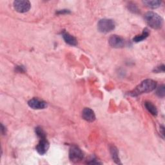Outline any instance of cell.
<instances>
[{"instance_id":"1","label":"cell","mask_w":165,"mask_h":165,"mask_svg":"<svg viewBox=\"0 0 165 165\" xmlns=\"http://www.w3.org/2000/svg\"><path fill=\"white\" fill-rule=\"evenodd\" d=\"M157 83L152 80H145L142 81L139 85L132 90L129 94L131 96L135 97L144 93H148L156 88Z\"/></svg>"},{"instance_id":"2","label":"cell","mask_w":165,"mask_h":165,"mask_svg":"<svg viewBox=\"0 0 165 165\" xmlns=\"http://www.w3.org/2000/svg\"><path fill=\"white\" fill-rule=\"evenodd\" d=\"M144 19L148 25L153 29H159L163 27V19L156 12H148L144 16Z\"/></svg>"},{"instance_id":"3","label":"cell","mask_w":165,"mask_h":165,"mask_svg":"<svg viewBox=\"0 0 165 165\" xmlns=\"http://www.w3.org/2000/svg\"><path fill=\"white\" fill-rule=\"evenodd\" d=\"M115 27V23L110 19H103L99 22L98 28L102 33H109L114 31Z\"/></svg>"},{"instance_id":"4","label":"cell","mask_w":165,"mask_h":165,"mask_svg":"<svg viewBox=\"0 0 165 165\" xmlns=\"http://www.w3.org/2000/svg\"><path fill=\"white\" fill-rule=\"evenodd\" d=\"M69 158L73 163L80 162L83 159V153L78 147L74 145L70 148Z\"/></svg>"},{"instance_id":"5","label":"cell","mask_w":165,"mask_h":165,"mask_svg":"<svg viewBox=\"0 0 165 165\" xmlns=\"http://www.w3.org/2000/svg\"><path fill=\"white\" fill-rule=\"evenodd\" d=\"M31 3L25 0H17L14 2V7L16 11L19 13H25L30 10Z\"/></svg>"},{"instance_id":"6","label":"cell","mask_w":165,"mask_h":165,"mask_svg":"<svg viewBox=\"0 0 165 165\" xmlns=\"http://www.w3.org/2000/svg\"><path fill=\"white\" fill-rule=\"evenodd\" d=\"M109 43L112 47L116 48H123L126 45V44H127V42H126V41L123 37L117 35L112 36L109 38Z\"/></svg>"},{"instance_id":"7","label":"cell","mask_w":165,"mask_h":165,"mask_svg":"<svg viewBox=\"0 0 165 165\" xmlns=\"http://www.w3.org/2000/svg\"><path fill=\"white\" fill-rule=\"evenodd\" d=\"M28 104L30 107L34 110H41L44 109L47 106V104L45 101L37 98H33L29 100Z\"/></svg>"},{"instance_id":"8","label":"cell","mask_w":165,"mask_h":165,"mask_svg":"<svg viewBox=\"0 0 165 165\" xmlns=\"http://www.w3.org/2000/svg\"><path fill=\"white\" fill-rule=\"evenodd\" d=\"M48 148H49V143H48L46 138L40 139V142H39L36 148L38 153H40V155L45 154L47 152Z\"/></svg>"},{"instance_id":"9","label":"cell","mask_w":165,"mask_h":165,"mask_svg":"<svg viewBox=\"0 0 165 165\" xmlns=\"http://www.w3.org/2000/svg\"><path fill=\"white\" fill-rule=\"evenodd\" d=\"M82 117L83 119L88 122H93L95 120L94 112L89 108H85L83 109L82 112Z\"/></svg>"},{"instance_id":"10","label":"cell","mask_w":165,"mask_h":165,"mask_svg":"<svg viewBox=\"0 0 165 165\" xmlns=\"http://www.w3.org/2000/svg\"><path fill=\"white\" fill-rule=\"evenodd\" d=\"M62 36L63 37V40L67 44L72 46H76L77 45V41L75 37L70 35L69 33L63 31L62 32Z\"/></svg>"},{"instance_id":"11","label":"cell","mask_w":165,"mask_h":165,"mask_svg":"<svg viewBox=\"0 0 165 165\" xmlns=\"http://www.w3.org/2000/svg\"><path fill=\"white\" fill-rule=\"evenodd\" d=\"M110 153L112 158L113 159V161L116 163V164H121L119 157V152L118 148L114 146H111L110 147Z\"/></svg>"},{"instance_id":"12","label":"cell","mask_w":165,"mask_h":165,"mask_svg":"<svg viewBox=\"0 0 165 165\" xmlns=\"http://www.w3.org/2000/svg\"><path fill=\"white\" fill-rule=\"evenodd\" d=\"M149 36V32L147 28H145L144 30L143 31V33L141 35H138L135 36L133 39V41L135 43H138V42H141L144 40H146V39Z\"/></svg>"},{"instance_id":"13","label":"cell","mask_w":165,"mask_h":165,"mask_svg":"<svg viewBox=\"0 0 165 165\" xmlns=\"http://www.w3.org/2000/svg\"><path fill=\"white\" fill-rule=\"evenodd\" d=\"M145 108L147 110L153 115H158V110L156 107V106L152 104V103L150 101H146L144 103Z\"/></svg>"},{"instance_id":"14","label":"cell","mask_w":165,"mask_h":165,"mask_svg":"<svg viewBox=\"0 0 165 165\" xmlns=\"http://www.w3.org/2000/svg\"><path fill=\"white\" fill-rule=\"evenodd\" d=\"M144 4L146 5L148 7L152 8H156L161 6V2L159 1V0H153V1H144Z\"/></svg>"},{"instance_id":"15","label":"cell","mask_w":165,"mask_h":165,"mask_svg":"<svg viewBox=\"0 0 165 165\" xmlns=\"http://www.w3.org/2000/svg\"><path fill=\"white\" fill-rule=\"evenodd\" d=\"M36 133L40 139L46 138V133L43 129L40 127L36 128Z\"/></svg>"},{"instance_id":"16","label":"cell","mask_w":165,"mask_h":165,"mask_svg":"<svg viewBox=\"0 0 165 165\" xmlns=\"http://www.w3.org/2000/svg\"><path fill=\"white\" fill-rule=\"evenodd\" d=\"M164 85H161L160 86L159 88L157 90L156 94L159 97H161V98H163L165 94V90H164Z\"/></svg>"},{"instance_id":"17","label":"cell","mask_w":165,"mask_h":165,"mask_svg":"<svg viewBox=\"0 0 165 165\" xmlns=\"http://www.w3.org/2000/svg\"><path fill=\"white\" fill-rule=\"evenodd\" d=\"M129 9L130 10V11H132L133 13H136L137 12L139 11V10H138L137 6L135 5H134V4H133V3L129 4Z\"/></svg>"},{"instance_id":"18","label":"cell","mask_w":165,"mask_h":165,"mask_svg":"<svg viewBox=\"0 0 165 165\" xmlns=\"http://www.w3.org/2000/svg\"><path fill=\"white\" fill-rule=\"evenodd\" d=\"M87 163H88V164H101V163L99 162V161H98V159H97L93 158H92V159L90 160L89 162H87Z\"/></svg>"},{"instance_id":"19","label":"cell","mask_w":165,"mask_h":165,"mask_svg":"<svg viewBox=\"0 0 165 165\" xmlns=\"http://www.w3.org/2000/svg\"><path fill=\"white\" fill-rule=\"evenodd\" d=\"M16 69H17V71L19 72H25V69L24 67L22 66H17L16 67Z\"/></svg>"},{"instance_id":"20","label":"cell","mask_w":165,"mask_h":165,"mask_svg":"<svg viewBox=\"0 0 165 165\" xmlns=\"http://www.w3.org/2000/svg\"><path fill=\"white\" fill-rule=\"evenodd\" d=\"M156 71L158 72H161V71H162L163 72H164V66L163 65L161 66L158 67V70H156Z\"/></svg>"},{"instance_id":"21","label":"cell","mask_w":165,"mask_h":165,"mask_svg":"<svg viewBox=\"0 0 165 165\" xmlns=\"http://www.w3.org/2000/svg\"><path fill=\"white\" fill-rule=\"evenodd\" d=\"M160 131H161V135H162V136H163V138L164 139V127H162L160 128Z\"/></svg>"},{"instance_id":"22","label":"cell","mask_w":165,"mask_h":165,"mask_svg":"<svg viewBox=\"0 0 165 165\" xmlns=\"http://www.w3.org/2000/svg\"><path fill=\"white\" fill-rule=\"evenodd\" d=\"M2 132L3 135H5L6 133V129L5 127H4V126L2 124Z\"/></svg>"}]
</instances>
